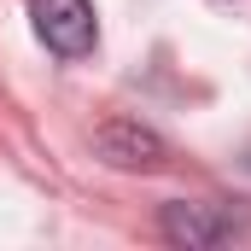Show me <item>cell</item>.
Listing matches in <instances>:
<instances>
[{
	"instance_id": "cell-1",
	"label": "cell",
	"mask_w": 251,
	"mask_h": 251,
	"mask_svg": "<svg viewBox=\"0 0 251 251\" xmlns=\"http://www.w3.org/2000/svg\"><path fill=\"white\" fill-rule=\"evenodd\" d=\"M29 24H35L41 47L59 53V59H88L94 41H100L94 0H29Z\"/></svg>"
},
{
	"instance_id": "cell-2",
	"label": "cell",
	"mask_w": 251,
	"mask_h": 251,
	"mask_svg": "<svg viewBox=\"0 0 251 251\" xmlns=\"http://www.w3.org/2000/svg\"><path fill=\"white\" fill-rule=\"evenodd\" d=\"M94 152H100V164H111V170H164V158H170L164 134L146 128L140 117H111V123H100L94 128Z\"/></svg>"
},
{
	"instance_id": "cell-3",
	"label": "cell",
	"mask_w": 251,
	"mask_h": 251,
	"mask_svg": "<svg viewBox=\"0 0 251 251\" xmlns=\"http://www.w3.org/2000/svg\"><path fill=\"white\" fill-rule=\"evenodd\" d=\"M158 228H164L170 246H187V251H210V246H222V240H234V216H222L216 204H193V199L164 204Z\"/></svg>"
}]
</instances>
